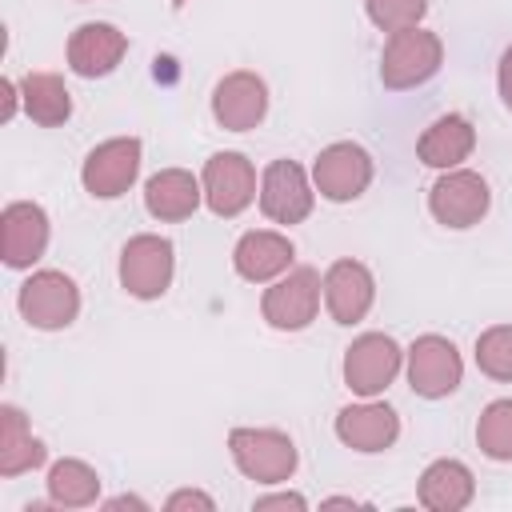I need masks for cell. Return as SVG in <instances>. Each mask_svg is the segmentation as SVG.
<instances>
[{
	"mask_svg": "<svg viewBox=\"0 0 512 512\" xmlns=\"http://www.w3.org/2000/svg\"><path fill=\"white\" fill-rule=\"evenodd\" d=\"M440 60H444L440 36L412 24V28L388 32V44L380 56V80H384V88H416L436 76Z\"/></svg>",
	"mask_w": 512,
	"mask_h": 512,
	"instance_id": "obj_1",
	"label": "cell"
},
{
	"mask_svg": "<svg viewBox=\"0 0 512 512\" xmlns=\"http://www.w3.org/2000/svg\"><path fill=\"white\" fill-rule=\"evenodd\" d=\"M228 448L236 468L256 484H284L296 472V444L276 428H232Z\"/></svg>",
	"mask_w": 512,
	"mask_h": 512,
	"instance_id": "obj_2",
	"label": "cell"
},
{
	"mask_svg": "<svg viewBox=\"0 0 512 512\" xmlns=\"http://www.w3.org/2000/svg\"><path fill=\"white\" fill-rule=\"evenodd\" d=\"M76 312H80V288L72 284V276L44 268L20 284V316L32 328H44V332L68 328L76 320Z\"/></svg>",
	"mask_w": 512,
	"mask_h": 512,
	"instance_id": "obj_3",
	"label": "cell"
},
{
	"mask_svg": "<svg viewBox=\"0 0 512 512\" xmlns=\"http://www.w3.org/2000/svg\"><path fill=\"white\" fill-rule=\"evenodd\" d=\"M172 268H176V256H172V240L164 236H152V232H140L124 244L120 252V284L136 296V300H156L168 292L172 284Z\"/></svg>",
	"mask_w": 512,
	"mask_h": 512,
	"instance_id": "obj_4",
	"label": "cell"
},
{
	"mask_svg": "<svg viewBox=\"0 0 512 512\" xmlns=\"http://www.w3.org/2000/svg\"><path fill=\"white\" fill-rule=\"evenodd\" d=\"M316 308H320V276L316 268H292L284 280H276L264 300H260V312L272 328L280 332H300L316 320Z\"/></svg>",
	"mask_w": 512,
	"mask_h": 512,
	"instance_id": "obj_5",
	"label": "cell"
},
{
	"mask_svg": "<svg viewBox=\"0 0 512 512\" xmlns=\"http://www.w3.org/2000/svg\"><path fill=\"white\" fill-rule=\"evenodd\" d=\"M400 372V348L384 332H364L348 344L344 352V384L356 396H376L384 392Z\"/></svg>",
	"mask_w": 512,
	"mask_h": 512,
	"instance_id": "obj_6",
	"label": "cell"
},
{
	"mask_svg": "<svg viewBox=\"0 0 512 512\" xmlns=\"http://www.w3.org/2000/svg\"><path fill=\"white\" fill-rule=\"evenodd\" d=\"M464 376V364H460V352L452 340L444 336H420L412 348H408V384L416 396L424 400H440L448 392H456Z\"/></svg>",
	"mask_w": 512,
	"mask_h": 512,
	"instance_id": "obj_7",
	"label": "cell"
},
{
	"mask_svg": "<svg viewBox=\"0 0 512 512\" xmlns=\"http://www.w3.org/2000/svg\"><path fill=\"white\" fill-rule=\"evenodd\" d=\"M136 172H140V140L136 136H116V140H104L88 152V160L80 168V180L92 196L112 200V196L132 188Z\"/></svg>",
	"mask_w": 512,
	"mask_h": 512,
	"instance_id": "obj_8",
	"label": "cell"
},
{
	"mask_svg": "<svg viewBox=\"0 0 512 512\" xmlns=\"http://www.w3.org/2000/svg\"><path fill=\"white\" fill-rule=\"evenodd\" d=\"M312 180L320 188V196L344 204V200H356L368 184H372V156L352 144V140H340V144H328L316 164H312Z\"/></svg>",
	"mask_w": 512,
	"mask_h": 512,
	"instance_id": "obj_9",
	"label": "cell"
},
{
	"mask_svg": "<svg viewBox=\"0 0 512 512\" xmlns=\"http://www.w3.org/2000/svg\"><path fill=\"white\" fill-rule=\"evenodd\" d=\"M256 196V168L240 152H216L204 164V200L216 216H240Z\"/></svg>",
	"mask_w": 512,
	"mask_h": 512,
	"instance_id": "obj_10",
	"label": "cell"
},
{
	"mask_svg": "<svg viewBox=\"0 0 512 512\" xmlns=\"http://www.w3.org/2000/svg\"><path fill=\"white\" fill-rule=\"evenodd\" d=\"M488 184L476 172H444L432 192H428V208L444 228H472L484 212H488Z\"/></svg>",
	"mask_w": 512,
	"mask_h": 512,
	"instance_id": "obj_11",
	"label": "cell"
},
{
	"mask_svg": "<svg viewBox=\"0 0 512 512\" xmlns=\"http://www.w3.org/2000/svg\"><path fill=\"white\" fill-rule=\"evenodd\" d=\"M48 248V216L32 200H16L0 212V256L8 268H32Z\"/></svg>",
	"mask_w": 512,
	"mask_h": 512,
	"instance_id": "obj_12",
	"label": "cell"
},
{
	"mask_svg": "<svg viewBox=\"0 0 512 512\" xmlns=\"http://www.w3.org/2000/svg\"><path fill=\"white\" fill-rule=\"evenodd\" d=\"M260 208L276 224H300L312 212V188L296 160H272L260 180Z\"/></svg>",
	"mask_w": 512,
	"mask_h": 512,
	"instance_id": "obj_13",
	"label": "cell"
},
{
	"mask_svg": "<svg viewBox=\"0 0 512 512\" xmlns=\"http://www.w3.org/2000/svg\"><path fill=\"white\" fill-rule=\"evenodd\" d=\"M268 112V88L256 72H228L212 92V116L228 132H248Z\"/></svg>",
	"mask_w": 512,
	"mask_h": 512,
	"instance_id": "obj_14",
	"label": "cell"
},
{
	"mask_svg": "<svg viewBox=\"0 0 512 512\" xmlns=\"http://www.w3.org/2000/svg\"><path fill=\"white\" fill-rule=\"evenodd\" d=\"M376 300V280L360 260H336L324 272V304L336 324H360Z\"/></svg>",
	"mask_w": 512,
	"mask_h": 512,
	"instance_id": "obj_15",
	"label": "cell"
},
{
	"mask_svg": "<svg viewBox=\"0 0 512 512\" xmlns=\"http://www.w3.org/2000/svg\"><path fill=\"white\" fill-rule=\"evenodd\" d=\"M128 52V36L116 28V24H104V20H92V24H80L72 36H68V68L76 76H108Z\"/></svg>",
	"mask_w": 512,
	"mask_h": 512,
	"instance_id": "obj_16",
	"label": "cell"
},
{
	"mask_svg": "<svg viewBox=\"0 0 512 512\" xmlns=\"http://www.w3.org/2000/svg\"><path fill=\"white\" fill-rule=\"evenodd\" d=\"M336 436L356 452H384L400 436V416L388 404H348L336 416Z\"/></svg>",
	"mask_w": 512,
	"mask_h": 512,
	"instance_id": "obj_17",
	"label": "cell"
},
{
	"mask_svg": "<svg viewBox=\"0 0 512 512\" xmlns=\"http://www.w3.org/2000/svg\"><path fill=\"white\" fill-rule=\"evenodd\" d=\"M292 256H296V248L280 232H244L236 240V248H232L236 272L244 280H252V284H264V280L288 272L292 268Z\"/></svg>",
	"mask_w": 512,
	"mask_h": 512,
	"instance_id": "obj_18",
	"label": "cell"
},
{
	"mask_svg": "<svg viewBox=\"0 0 512 512\" xmlns=\"http://www.w3.org/2000/svg\"><path fill=\"white\" fill-rule=\"evenodd\" d=\"M476 496V480L460 460H432L420 476V504L432 512H460Z\"/></svg>",
	"mask_w": 512,
	"mask_h": 512,
	"instance_id": "obj_19",
	"label": "cell"
},
{
	"mask_svg": "<svg viewBox=\"0 0 512 512\" xmlns=\"http://www.w3.org/2000/svg\"><path fill=\"white\" fill-rule=\"evenodd\" d=\"M200 184L192 172L184 168H164L156 172L148 184H144V208L156 216V220H188L200 204Z\"/></svg>",
	"mask_w": 512,
	"mask_h": 512,
	"instance_id": "obj_20",
	"label": "cell"
},
{
	"mask_svg": "<svg viewBox=\"0 0 512 512\" xmlns=\"http://www.w3.org/2000/svg\"><path fill=\"white\" fill-rule=\"evenodd\" d=\"M472 144H476V128H472L464 116L448 112V116H440V120L420 136L416 152H420V160H424L428 168H456L460 160H468Z\"/></svg>",
	"mask_w": 512,
	"mask_h": 512,
	"instance_id": "obj_21",
	"label": "cell"
},
{
	"mask_svg": "<svg viewBox=\"0 0 512 512\" xmlns=\"http://www.w3.org/2000/svg\"><path fill=\"white\" fill-rule=\"evenodd\" d=\"M48 448L28 432V420L20 408H0V476H20L28 468H40Z\"/></svg>",
	"mask_w": 512,
	"mask_h": 512,
	"instance_id": "obj_22",
	"label": "cell"
},
{
	"mask_svg": "<svg viewBox=\"0 0 512 512\" xmlns=\"http://www.w3.org/2000/svg\"><path fill=\"white\" fill-rule=\"evenodd\" d=\"M20 96H24V112L40 128H56L72 116V92L56 72H28L20 80Z\"/></svg>",
	"mask_w": 512,
	"mask_h": 512,
	"instance_id": "obj_23",
	"label": "cell"
},
{
	"mask_svg": "<svg viewBox=\"0 0 512 512\" xmlns=\"http://www.w3.org/2000/svg\"><path fill=\"white\" fill-rule=\"evenodd\" d=\"M48 496H52V504H64V508L96 504V496H100V476H96L84 460H56V464L48 468Z\"/></svg>",
	"mask_w": 512,
	"mask_h": 512,
	"instance_id": "obj_24",
	"label": "cell"
},
{
	"mask_svg": "<svg viewBox=\"0 0 512 512\" xmlns=\"http://www.w3.org/2000/svg\"><path fill=\"white\" fill-rule=\"evenodd\" d=\"M476 444L492 460H512V400H492L480 412Z\"/></svg>",
	"mask_w": 512,
	"mask_h": 512,
	"instance_id": "obj_25",
	"label": "cell"
},
{
	"mask_svg": "<svg viewBox=\"0 0 512 512\" xmlns=\"http://www.w3.org/2000/svg\"><path fill=\"white\" fill-rule=\"evenodd\" d=\"M476 364L492 380H512V324H496L476 340Z\"/></svg>",
	"mask_w": 512,
	"mask_h": 512,
	"instance_id": "obj_26",
	"label": "cell"
},
{
	"mask_svg": "<svg viewBox=\"0 0 512 512\" xmlns=\"http://www.w3.org/2000/svg\"><path fill=\"white\" fill-rule=\"evenodd\" d=\"M368 8V20L384 32H400V28H412L420 24V16L428 12V0H364Z\"/></svg>",
	"mask_w": 512,
	"mask_h": 512,
	"instance_id": "obj_27",
	"label": "cell"
},
{
	"mask_svg": "<svg viewBox=\"0 0 512 512\" xmlns=\"http://www.w3.org/2000/svg\"><path fill=\"white\" fill-rule=\"evenodd\" d=\"M176 508H204V512H212V496H204V492H176V496H168V512H176Z\"/></svg>",
	"mask_w": 512,
	"mask_h": 512,
	"instance_id": "obj_28",
	"label": "cell"
},
{
	"mask_svg": "<svg viewBox=\"0 0 512 512\" xmlns=\"http://www.w3.org/2000/svg\"><path fill=\"white\" fill-rule=\"evenodd\" d=\"M500 96L512 112V48H504V56H500Z\"/></svg>",
	"mask_w": 512,
	"mask_h": 512,
	"instance_id": "obj_29",
	"label": "cell"
},
{
	"mask_svg": "<svg viewBox=\"0 0 512 512\" xmlns=\"http://www.w3.org/2000/svg\"><path fill=\"white\" fill-rule=\"evenodd\" d=\"M264 508H304V496H264V500H256V512H264Z\"/></svg>",
	"mask_w": 512,
	"mask_h": 512,
	"instance_id": "obj_30",
	"label": "cell"
},
{
	"mask_svg": "<svg viewBox=\"0 0 512 512\" xmlns=\"http://www.w3.org/2000/svg\"><path fill=\"white\" fill-rule=\"evenodd\" d=\"M0 92H4V120H8V116H12V108H16V92H12V84H8V80L0 84Z\"/></svg>",
	"mask_w": 512,
	"mask_h": 512,
	"instance_id": "obj_31",
	"label": "cell"
},
{
	"mask_svg": "<svg viewBox=\"0 0 512 512\" xmlns=\"http://www.w3.org/2000/svg\"><path fill=\"white\" fill-rule=\"evenodd\" d=\"M144 508V500H136V496H116V500H108V508Z\"/></svg>",
	"mask_w": 512,
	"mask_h": 512,
	"instance_id": "obj_32",
	"label": "cell"
},
{
	"mask_svg": "<svg viewBox=\"0 0 512 512\" xmlns=\"http://www.w3.org/2000/svg\"><path fill=\"white\" fill-rule=\"evenodd\" d=\"M172 4H176V8H180V4H188V0H172Z\"/></svg>",
	"mask_w": 512,
	"mask_h": 512,
	"instance_id": "obj_33",
	"label": "cell"
}]
</instances>
